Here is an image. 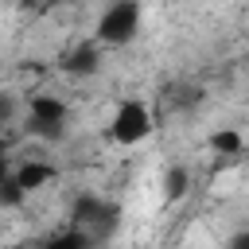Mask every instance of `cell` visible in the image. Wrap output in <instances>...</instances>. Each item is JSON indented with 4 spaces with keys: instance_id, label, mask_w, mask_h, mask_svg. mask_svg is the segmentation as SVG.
<instances>
[{
    "instance_id": "6da1fadb",
    "label": "cell",
    "mask_w": 249,
    "mask_h": 249,
    "mask_svg": "<svg viewBox=\"0 0 249 249\" xmlns=\"http://www.w3.org/2000/svg\"><path fill=\"white\" fill-rule=\"evenodd\" d=\"M152 132H156V113H152V105L140 101V97L117 101L113 113H109V121H105V136H109L113 148H121V152H132V148L148 144Z\"/></svg>"
}]
</instances>
